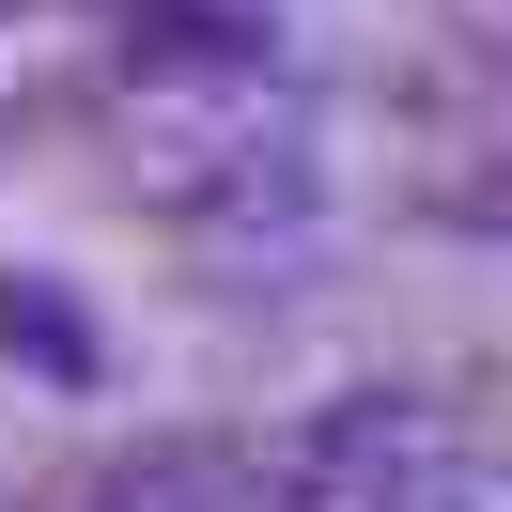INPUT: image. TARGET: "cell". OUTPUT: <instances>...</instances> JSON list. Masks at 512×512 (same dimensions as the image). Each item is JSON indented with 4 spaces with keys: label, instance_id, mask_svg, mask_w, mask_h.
I'll use <instances>...</instances> for the list:
<instances>
[{
    "label": "cell",
    "instance_id": "7a4b0ae2",
    "mask_svg": "<svg viewBox=\"0 0 512 512\" xmlns=\"http://www.w3.org/2000/svg\"><path fill=\"white\" fill-rule=\"evenodd\" d=\"M63 512H249V466L218 435H156V450H109Z\"/></svg>",
    "mask_w": 512,
    "mask_h": 512
},
{
    "label": "cell",
    "instance_id": "6da1fadb",
    "mask_svg": "<svg viewBox=\"0 0 512 512\" xmlns=\"http://www.w3.org/2000/svg\"><path fill=\"white\" fill-rule=\"evenodd\" d=\"M249 466V512H481V450L450 404H419V388H342V404H311L295 435L233 450Z\"/></svg>",
    "mask_w": 512,
    "mask_h": 512
}]
</instances>
